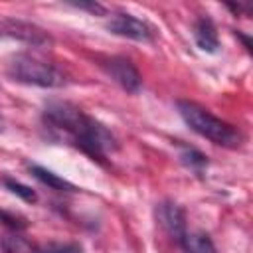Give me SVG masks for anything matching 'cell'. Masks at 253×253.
Wrapping results in <instances>:
<instances>
[{
  "mask_svg": "<svg viewBox=\"0 0 253 253\" xmlns=\"http://www.w3.org/2000/svg\"><path fill=\"white\" fill-rule=\"evenodd\" d=\"M176 107H178V113L184 119V123L196 134H200V136H204V138H208L219 146H227V148L241 146V142H243L241 132L233 125L211 115L202 105H198L194 101H178Z\"/></svg>",
  "mask_w": 253,
  "mask_h": 253,
  "instance_id": "1",
  "label": "cell"
},
{
  "mask_svg": "<svg viewBox=\"0 0 253 253\" xmlns=\"http://www.w3.org/2000/svg\"><path fill=\"white\" fill-rule=\"evenodd\" d=\"M6 73L10 79L24 83V85H34V87H43V89H61L69 83V77L63 69H59L55 63L38 59L28 53H18L10 57L6 65Z\"/></svg>",
  "mask_w": 253,
  "mask_h": 253,
  "instance_id": "2",
  "label": "cell"
},
{
  "mask_svg": "<svg viewBox=\"0 0 253 253\" xmlns=\"http://www.w3.org/2000/svg\"><path fill=\"white\" fill-rule=\"evenodd\" d=\"M69 142L81 152L89 154L93 160H103L119 148L117 136L97 119L85 115L81 123L69 132Z\"/></svg>",
  "mask_w": 253,
  "mask_h": 253,
  "instance_id": "3",
  "label": "cell"
},
{
  "mask_svg": "<svg viewBox=\"0 0 253 253\" xmlns=\"http://www.w3.org/2000/svg\"><path fill=\"white\" fill-rule=\"evenodd\" d=\"M101 67L105 69V73L126 93H138L142 89V77L136 69V65L123 57V55H115V57H107L101 61Z\"/></svg>",
  "mask_w": 253,
  "mask_h": 253,
  "instance_id": "4",
  "label": "cell"
},
{
  "mask_svg": "<svg viewBox=\"0 0 253 253\" xmlns=\"http://www.w3.org/2000/svg\"><path fill=\"white\" fill-rule=\"evenodd\" d=\"M107 30L115 36L121 38H128L134 42H142V43H150L154 40V30L148 22L126 14V12H117L111 16V20L107 22Z\"/></svg>",
  "mask_w": 253,
  "mask_h": 253,
  "instance_id": "5",
  "label": "cell"
},
{
  "mask_svg": "<svg viewBox=\"0 0 253 253\" xmlns=\"http://www.w3.org/2000/svg\"><path fill=\"white\" fill-rule=\"evenodd\" d=\"M0 36L26 42L34 47H47L51 43V36L38 28L36 24L16 20V18H2L0 20Z\"/></svg>",
  "mask_w": 253,
  "mask_h": 253,
  "instance_id": "6",
  "label": "cell"
},
{
  "mask_svg": "<svg viewBox=\"0 0 253 253\" xmlns=\"http://www.w3.org/2000/svg\"><path fill=\"white\" fill-rule=\"evenodd\" d=\"M154 213H156V221H158V225L164 229V233H166L172 241L180 243V241L184 239V235L188 233L184 210H182L176 202L164 200V202L156 204Z\"/></svg>",
  "mask_w": 253,
  "mask_h": 253,
  "instance_id": "7",
  "label": "cell"
},
{
  "mask_svg": "<svg viewBox=\"0 0 253 253\" xmlns=\"http://www.w3.org/2000/svg\"><path fill=\"white\" fill-rule=\"evenodd\" d=\"M194 40L196 45L206 53H217L219 51V38L215 24L210 16H200L194 24Z\"/></svg>",
  "mask_w": 253,
  "mask_h": 253,
  "instance_id": "8",
  "label": "cell"
},
{
  "mask_svg": "<svg viewBox=\"0 0 253 253\" xmlns=\"http://www.w3.org/2000/svg\"><path fill=\"white\" fill-rule=\"evenodd\" d=\"M30 174H32L38 182H42L43 186H47V188H51V190H57V192H77V188H75L71 182L63 180L61 176H57L55 172H51V170H47V168H43V166L32 164V166H30Z\"/></svg>",
  "mask_w": 253,
  "mask_h": 253,
  "instance_id": "9",
  "label": "cell"
},
{
  "mask_svg": "<svg viewBox=\"0 0 253 253\" xmlns=\"http://www.w3.org/2000/svg\"><path fill=\"white\" fill-rule=\"evenodd\" d=\"M0 249L4 253H38V245H34L20 231H8L0 237Z\"/></svg>",
  "mask_w": 253,
  "mask_h": 253,
  "instance_id": "10",
  "label": "cell"
},
{
  "mask_svg": "<svg viewBox=\"0 0 253 253\" xmlns=\"http://www.w3.org/2000/svg\"><path fill=\"white\" fill-rule=\"evenodd\" d=\"M184 253H215L211 237L204 231H188L180 241Z\"/></svg>",
  "mask_w": 253,
  "mask_h": 253,
  "instance_id": "11",
  "label": "cell"
},
{
  "mask_svg": "<svg viewBox=\"0 0 253 253\" xmlns=\"http://www.w3.org/2000/svg\"><path fill=\"white\" fill-rule=\"evenodd\" d=\"M2 184H4V188H6L10 194L22 198L24 202H28V204H36V202H38V194H36L30 186H26V184H22V182H18V180H14V178H8V176L2 178Z\"/></svg>",
  "mask_w": 253,
  "mask_h": 253,
  "instance_id": "12",
  "label": "cell"
},
{
  "mask_svg": "<svg viewBox=\"0 0 253 253\" xmlns=\"http://www.w3.org/2000/svg\"><path fill=\"white\" fill-rule=\"evenodd\" d=\"M180 160L184 166H188L190 170H194L198 174L204 172V168H208V156L196 148H184L180 152Z\"/></svg>",
  "mask_w": 253,
  "mask_h": 253,
  "instance_id": "13",
  "label": "cell"
},
{
  "mask_svg": "<svg viewBox=\"0 0 253 253\" xmlns=\"http://www.w3.org/2000/svg\"><path fill=\"white\" fill-rule=\"evenodd\" d=\"M38 253H83V247L75 241H47L38 245Z\"/></svg>",
  "mask_w": 253,
  "mask_h": 253,
  "instance_id": "14",
  "label": "cell"
},
{
  "mask_svg": "<svg viewBox=\"0 0 253 253\" xmlns=\"http://www.w3.org/2000/svg\"><path fill=\"white\" fill-rule=\"evenodd\" d=\"M69 6H73V8H77V10H87V12H91V14H97V16H103V14H107V10H105V6L103 4H99V2H71Z\"/></svg>",
  "mask_w": 253,
  "mask_h": 253,
  "instance_id": "15",
  "label": "cell"
},
{
  "mask_svg": "<svg viewBox=\"0 0 253 253\" xmlns=\"http://www.w3.org/2000/svg\"><path fill=\"white\" fill-rule=\"evenodd\" d=\"M225 6H227L235 16H241V14H243V16H249V8L243 6V4H225Z\"/></svg>",
  "mask_w": 253,
  "mask_h": 253,
  "instance_id": "16",
  "label": "cell"
},
{
  "mask_svg": "<svg viewBox=\"0 0 253 253\" xmlns=\"http://www.w3.org/2000/svg\"><path fill=\"white\" fill-rule=\"evenodd\" d=\"M235 34H237V36H239V38H241V40H243V43H245V47H247V49H251V40H249V38H247V36H243V34H241V32H239V30H237V32H235Z\"/></svg>",
  "mask_w": 253,
  "mask_h": 253,
  "instance_id": "17",
  "label": "cell"
},
{
  "mask_svg": "<svg viewBox=\"0 0 253 253\" xmlns=\"http://www.w3.org/2000/svg\"><path fill=\"white\" fill-rule=\"evenodd\" d=\"M4 128H6V123H4V119H2V115H0V132H4Z\"/></svg>",
  "mask_w": 253,
  "mask_h": 253,
  "instance_id": "18",
  "label": "cell"
}]
</instances>
